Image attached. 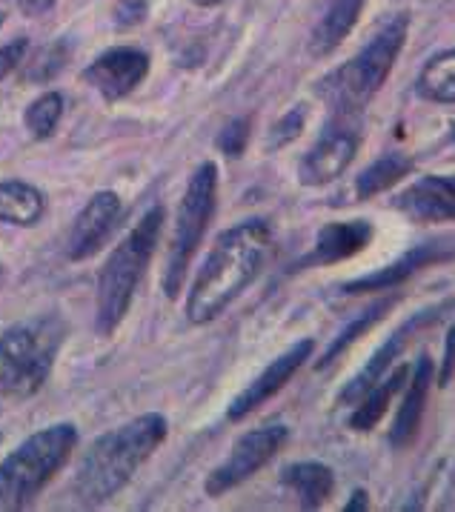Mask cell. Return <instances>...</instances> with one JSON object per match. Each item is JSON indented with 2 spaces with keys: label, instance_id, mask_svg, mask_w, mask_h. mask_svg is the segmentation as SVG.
Masks as SVG:
<instances>
[{
  "label": "cell",
  "instance_id": "cell-1",
  "mask_svg": "<svg viewBox=\"0 0 455 512\" xmlns=\"http://www.w3.org/2000/svg\"><path fill=\"white\" fill-rule=\"evenodd\" d=\"M272 232L267 221L252 218L227 229L209 249L187 298V318L192 324H209L258 278L267 261Z\"/></svg>",
  "mask_w": 455,
  "mask_h": 512
},
{
  "label": "cell",
  "instance_id": "cell-2",
  "mask_svg": "<svg viewBox=\"0 0 455 512\" xmlns=\"http://www.w3.org/2000/svg\"><path fill=\"white\" fill-rule=\"evenodd\" d=\"M166 418L158 412L138 415L129 424L98 435L81 458L75 498L81 507H101L132 481V475L164 444Z\"/></svg>",
  "mask_w": 455,
  "mask_h": 512
},
{
  "label": "cell",
  "instance_id": "cell-3",
  "mask_svg": "<svg viewBox=\"0 0 455 512\" xmlns=\"http://www.w3.org/2000/svg\"><path fill=\"white\" fill-rule=\"evenodd\" d=\"M410 35V15L398 12L381 23L367 46L321 81V95L338 115H358L381 92Z\"/></svg>",
  "mask_w": 455,
  "mask_h": 512
},
{
  "label": "cell",
  "instance_id": "cell-4",
  "mask_svg": "<svg viewBox=\"0 0 455 512\" xmlns=\"http://www.w3.org/2000/svg\"><path fill=\"white\" fill-rule=\"evenodd\" d=\"M161 226H164V206H155L135 224L126 241L115 246V252L106 258L98 275V301H95V329L104 338H109L126 318L135 287L144 278V269L149 267V258L155 252Z\"/></svg>",
  "mask_w": 455,
  "mask_h": 512
},
{
  "label": "cell",
  "instance_id": "cell-5",
  "mask_svg": "<svg viewBox=\"0 0 455 512\" xmlns=\"http://www.w3.org/2000/svg\"><path fill=\"white\" fill-rule=\"evenodd\" d=\"M66 338L61 315H38L0 335V392L29 398L41 390Z\"/></svg>",
  "mask_w": 455,
  "mask_h": 512
},
{
  "label": "cell",
  "instance_id": "cell-6",
  "mask_svg": "<svg viewBox=\"0 0 455 512\" xmlns=\"http://www.w3.org/2000/svg\"><path fill=\"white\" fill-rule=\"evenodd\" d=\"M78 444L72 424H55L35 432L12 455L0 461V512L29 507L38 492L63 470Z\"/></svg>",
  "mask_w": 455,
  "mask_h": 512
},
{
  "label": "cell",
  "instance_id": "cell-7",
  "mask_svg": "<svg viewBox=\"0 0 455 512\" xmlns=\"http://www.w3.org/2000/svg\"><path fill=\"white\" fill-rule=\"evenodd\" d=\"M215 201H218V166L207 161L189 178L184 201H181L178 218H175L169 261H166L164 272L166 298H175L184 287L189 261H192L198 244L204 241V232L215 215Z\"/></svg>",
  "mask_w": 455,
  "mask_h": 512
},
{
  "label": "cell",
  "instance_id": "cell-8",
  "mask_svg": "<svg viewBox=\"0 0 455 512\" xmlns=\"http://www.w3.org/2000/svg\"><path fill=\"white\" fill-rule=\"evenodd\" d=\"M450 312H455V298H444V301H438L433 307H424L418 309L415 315H410L401 327L395 329L393 335L381 344V347L375 349L373 355H370V361L361 367V372L352 378L350 384L341 390L338 395V404L341 407H355L361 398H364V392L373 390L375 384L395 367V361L404 355V349L413 344L415 338H418V332H424V329L435 327V324H441Z\"/></svg>",
  "mask_w": 455,
  "mask_h": 512
},
{
  "label": "cell",
  "instance_id": "cell-9",
  "mask_svg": "<svg viewBox=\"0 0 455 512\" xmlns=\"http://www.w3.org/2000/svg\"><path fill=\"white\" fill-rule=\"evenodd\" d=\"M290 430L284 424H272V427H261V430H252L247 435H241L235 441V447L229 452V458L218 467V470L209 472L204 490L212 498L224 495V492L235 490L238 484L249 481L261 467H267L269 461L281 452V447L287 444Z\"/></svg>",
  "mask_w": 455,
  "mask_h": 512
},
{
  "label": "cell",
  "instance_id": "cell-10",
  "mask_svg": "<svg viewBox=\"0 0 455 512\" xmlns=\"http://www.w3.org/2000/svg\"><path fill=\"white\" fill-rule=\"evenodd\" d=\"M455 258V238L453 235H438L430 241H421V244L410 246L401 258H395L393 264L375 269L370 275H361L355 281H347L341 292L347 295H364V292H387V289L401 287L407 278H413L415 272L421 269L435 267V264H444V261H453Z\"/></svg>",
  "mask_w": 455,
  "mask_h": 512
},
{
  "label": "cell",
  "instance_id": "cell-11",
  "mask_svg": "<svg viewBox=\"0 0 455 512\" xmlns=\"http://www.w3.org/2000/svg\"><path fill=\"white\" fill-rule=\"evenodd\" d=\"M358 132L347 123H332L327 132L310 146V152L298 164V181L304 186H324L341 178L358 152Z\"/></svg>",
  "mask_w": 455,
  "mask_h": 512
},
{
  "label": "cell",
  "instance_id": "cell-12",
  "mask_svg": "<svg viewBox=\"0 0 455 512\" xmlns=\"http://www.w3.org/2000/svg\"><path fill=\"white\" fill-rule=\"evenodd\" d=\"M146 75H149V55L132 46H118L89 63L83 81L98 89L106 101H121L129 92H135V86L144 83Z\"/></svg>",
  "mask_w": 455,
  "mask_h": 512
},
{
  "label": "cell",
  "instance_id": "cell-13",
  "mask_svg": "<svg viewBox=\"0 0 455 512\" xmlns=\"http://www.w3.org/2000/svg\"><path fill=\"white\" fill-rule=\"evenodd\" d=\"M121 215H124V204L115 192L106 189L92 195L69 232V244H66L69 261H89L92 255H98L109 241V235L115 232Z\"/></svg>",
  "mask_w": 455,
  "mask_h": 512
},
{
  "label": "cell",
  "instance_id": "cell-14",
  "mask_svg": "<svg viewBox=\"0 0 455 512\" xmlns=\"http://www.w3.org/2000/svg\"><path fill=\"white\" fill-rule=\"evenodd\" d=\"M312 349H315V341L304 338V341L292 344L284 355H278V358H275V361H272V364H269V367L264 369L252 384H249L247 390L241 392V395H235V401L229 404V410H227L229 421H241V418H247L249 412H255L261 404H267L275 392L284 390V387L290 384L292 375L304 367V361H310Z\"/></svg>",
  "mask_w": 455,
  "mask_h": 512
},
{
  "label": "cell",
  "instance_id": "cell-15",
  "mask_svg": "<svg viewBox=\"0 0 455 512\" xmlns=\"http://www.w3.org/2000/svg\"><path fill=\"white\" fill-rule=\"evenodd\" d=\"M393 206L418 224L455 221V175H424L393 198Z\"/></svg>",
  "mask_w": 455,
  "mask_h": 512
},
{
  "label": "cell",
  "instance_id": "cell-16",
  "mask_svg": "<svg viewBox=\"0 0 455 512\" xmlns=\"http://www.w3.org/2000/svg\"><path fill=\"white\" fill-rule=\"evenodd\" d=\"M435 384V364L433 358L424 352L415 367L410 369V378H407V392H404V401L398 407V415L393 421V430H390V444L395 450H404L415 441V435L421 430V421H424V410H427V401H430V390Z\"/></svg>",
  "mask_w": 455,
  "mask_h": 512
},
{
  "label": "cell",
  "instance_id": "cell-17",
  "mask_svg": "<svg viewBox=\"0 0 455 512\" xmlns=\"http://www.w3.org/2000/svg\"><path fill=\"white\" fill-rule=\"evenodd\" d=\"M375 229L370 221H335L327 224L312 246L310 255H304L298 261V267H330V264H341L347 258H355L358 252H364L373 244Z\"/></svg>",
  "mask_w": 455,
  "mask_h": 512
},
{
  "label": "cell",
  "instance_id": "cell-18",
  "mask_svg": "<svg viewBox=\"0 0 455 512\" xmlns=\"http://www.w3.org/2000/svg\"><path fill=\"white\" fill-rule=\"evenodd\" d=\"M361 9H364V0H330L327 12L321 15V21L315 23L310 35L312 58L332 55L355 29V23L361 18Z\"/></svg>",
  "mask_w": 455,
  "mask_h": 512
},
{
  "label": "cell",
  "instance_id": "cell-19",
  "mask_svg": "<svg viewBox=\"0 0 455 512\" xmlns=\"http://www.w3.org/2000/svg\"><path fill=\"white\" fill-rule=\"evenodd\" d=\"M410 364H401V367H393L378 384H375L373 390L364 392V398L355 404V412H352L350 418V427L355 432H370L378 427V421L387 415L390 410V404H393V398L398 392L404 390V384H407V378H410Z\"/></svg>",
  "mask_w": 455,
  "mask_h": 512
},
{
  "label": "cell",
  "instance_id": "cell-20",
  "mask_svg": "<svg viewBox=\"0 0 455 512\" xmlns=\"http://www.w3.org/2000/svg\"><path fill=\"white\" fill-rule=\"evenodd\" d=\"M284 484L295 492L301 510H321L335 490V475L321 461H298L284 470Z\"/></svg>",
  "mask_w": 455,
  "mask_h": 512
},
{
  "label": "cell",
  "instance_id": "cell-21",
  "mask_svg": "<svg viewBox=\"0 0 455 512\" xmlns=\"http://www.w3.org/2000/svg\"><path fill=\"white\" fill-rule=\"evenodd\" d=\"M46 198L26 181H0V224L35 226L43 218Z\"/></svg>",
  "mask_w": 455,
  "mask_h": 512
},
{
  "label": "cell",
  "instance_id": "cell-22",
  "mask_svg": "<svg viewBox=\"0 0 455 512\" xmlns=\"http://www.w3.org/2000/svg\"><path fill=\"white\" fill-rule=\"evenodd\" d=\"M413 158L401 155V152H390L381 155L375 164H370L358 178H355V201H370L375 195L387 192L401 178H407L413 172Z\"/></svg>",
  "mask_w": 455,
  "mask_h": 512
},
{
  "label": "cell",
  "instance_id": "cell-23",
  "mask_svg": "<svg viewBox=\"0 0 455 512\" xmlns=\"http://www.w3.org/2000/svg\"><path fill=\"white\" fill-rule=\"evenodd\" d=\"M395 304H398V295H390V298H381V301H375L373 307L364 309L361 315H355L350 324L338 332V338L332 341L330 349L324 352V358L315 364V369H327L330 364H335V361H338V358H341V355H344V352H347V349H350L355 341H361V338H364V335H367V332H370V329H373L378 321H384V315H390V309H393Z\"/></svg>",
  "mask_w": 455,
  "mask_h": 512
},
{
  "label": "cell",
  "instance_id": "cell-24",
  "mask_svg": "<svg viewBox=\"0 0 455 512\" xmlns=\"http://www.w3.org/2000/svg\"><path fill=\"white\" fill-rule=\"evenodd\" d=\"M415 92L430 103H455V49H447L424 63L415 81Z\"/></svg>",
  "mask_w": 455,
  "mask_h": 512
},
{
  "label": "cell",
  "instance_id": "cell-25",
  "mask_svg": "<svg viewBox=\"0 0 455 512\" xmlns=\"http://www.w3.org/2000/svg\"><path fill=\"white\" fill-rule=\"evenodd\" d=\"M61 118L63 98L58 92H46V95H41L35 103H29V109H26V115H23V123H26V129H29L32 138L46 141V138H52V132L58 129Z\"/></svg>",
  "mask_w": 455,
  "mask_h": 512
},
{
  "label": "cell",
  "instance_id": "cell-26",
  "mask_svg": "<svg viewBox=\"0 0 455 512\" xmlns=\"http://www.w3.org/2000/svg\"><path fill=\"white\" fill-rule=\"evenodd\" d=\"M66 58H69V46L66 43H52L46 46L41 55L35 58V63L29 66V72L23 75L26 81H52L63 66H66Z\"/></svg>",
  "mask_w": 455,
  "mask_h": 512
},
{
  "label": "cell",
  "instance_id": "cell-27",
  "mask_svg": "<svg viewBox=\"0 0 455 512\" xmlns=\"http://www.w3.org/2000/svg\"><path fill=\"white\" fill-rule=\"evenodd\" d=\"M304 123H307V109H304V106H295V109H290L281 121L269 129V138H267L269 152H278V149H284L287 144H292V141L304 132Z\"/></svg>",
  "mask_w": 455,
  "mask_h": 512
},
{
  "label": "cell",
  "instance_id": "cell-28",
  "mask_svg": "<svg viewBox=\"0 0 455 512\" xmlns=\"http://www.w3.org/2000/svg\"><path fill=\"white\" fill-rule=\"evenodd\" d=\"M249 129H252V121L249 118H235V121H229L224 129H221V135H218V149L227 155V158H241L244 155V149L249 144Z\"/></svg>",
  "mask_w": 455,
  "mask_h": 512
},
{
  "label": "cell",
  "instance_id": "cell-29",
  "mask_svg": "<svg viewBox=\"0 0 455 512\" xmlns=\"http://www.w3.org/2000/svg\"><path fill=\"white\" fill-rule=\"evenodd\" d=\"M146 12H149V3L146 0H121L115 6L112 18H115L118 29H132V26H138V23L144 21Z\"/></svg>",
  "mask_w": 455,
  "mask_h": 512
},
{
  "label": "cell",
  "instance_id": "cell-30",
  "mask_svg": "<svg viewBox=\"0 0 455 512\" xmlns=\"http://www.w3.org/2000/svg\"><path fill=\"white\" fill-rule=\"evenodd\" d=\"M455 378V324L444 338V358H441V369H438V387L447 390Z\"/></svg>",
  "mask_w": 455,
  "mask_h": 512
},
{
  "label": "cell",
  "instance_id": "cell-31",
  "mask_svg": "<svg viewBox=\"0 0 455 512\" xmlns=\"http://www.w3.org/2000/svg\"><path fill=\"white\" fill-rule=\"evenodd\" d=\"M26 49H29V41H26V38H18V41H12L9 46H0V81L23 61Z\"/></svg>",
  "mask_w": 455,
  "mask_h": 512
},
{
  "label": "cell",
  "instance_id": "cell-32",
  "mask_svg": "<svg viewBox=\"0 0 455 512\" xmlns=\"http://www.w3.org/2000/svg\"><path fill=\"white\" fill-rule=\"evenodd\" d=\"M18 6H21L23 15L38 18V15H46L55 6V0H18Z\"/></svg>",
  "mask_w": 455,
  "mask_h": 512
},
{
  "label": "cell",
  "instance_id": "cell-33",
  "mask_svg": "<svg viewBox=\"0 0 455 512\" xmlns=\"http://www.w3.org/2000/svg\"><path fill=\"white\" fill-rule=\"evenodd\" d=\"M370 510V495L367 490H355L352 498L344 504V512H367Z\"/></svg>",
  "mask_w": 455,
  "mask_h": 512
},
{
  "label": "cell",
  "instance_id": "cell-34",
  "mask_svg": "<svg viewBox=\"0 0 455 512\" xmlns=\"http://www.w3.org/2000/svg\"><path fill=\"white\" fill-rule=\"evenodd\" d=\"M192 3H198V6H218V3H224V0H192Z\"/></svg>",
  "mask_w": 455,
  "mask_h": 512
},
{
  "label": "cell",
  "instance_id": "cell-35",
  "mask_svg": "<svg viewBox=\"0 0 455 512\" xmlns=\"http://www.w3.org/2000/svg\"><path fill=\"white\" fill-rule=\"evenodd\" d=\"M0 26H3V12H0Z\"/></svg>",
  "mask_w": 455,
  "mask_h": 512
},
{
  "label": "cell",
  "instance_id": "cell-36",
  "mask_svg": "<svg viewBox=\"0 0 455 512\" xmlns=\"http://www.w3.org/2000/svg\"><path fill=\"white\" fill-rule=\"evenodd\" d=\"M0 278H3V269H0Z\"/></svg>",
  "mask_w": 455,
  "mask_h": 512
}]
</instances>
